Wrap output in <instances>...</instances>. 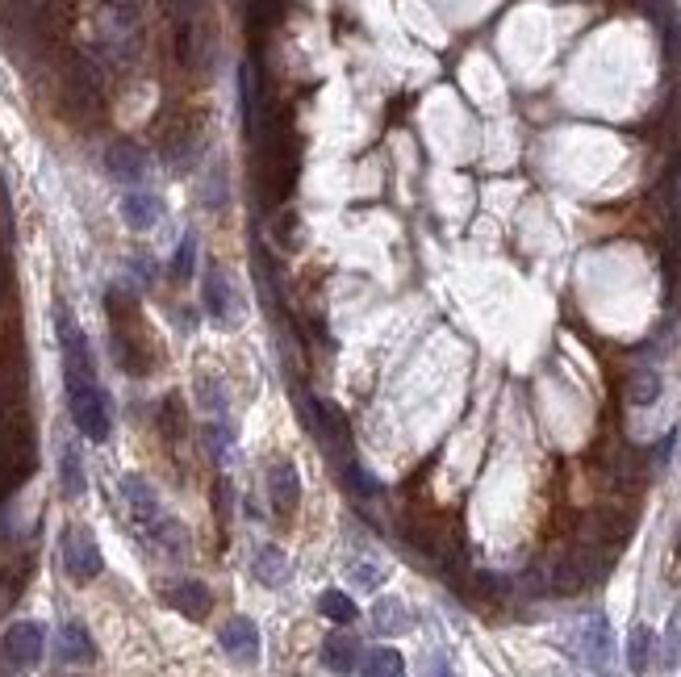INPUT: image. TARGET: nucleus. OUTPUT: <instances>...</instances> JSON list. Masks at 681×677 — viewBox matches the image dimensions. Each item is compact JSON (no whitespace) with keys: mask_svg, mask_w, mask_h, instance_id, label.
<instances>
[{"mask_svg":"<svg viewBox=\"0 0 681 677\" xmlns=\"http://www.w3.org/2000/svg\"><path fill=\"white\" fill-rule=\"evenodd\" d=\"M55 331H59V352H63V385H67V406L84 439L105 443L113 431V410L109 398L97 381V364H92V347L88 335L76 326V318L67 314V306L55 310Z\"/></svg>","mask_w":681,"mask_h":677,"instance_id":"1","label":"nucleus"},{"mask_svg":"<svg viewBox=\"0 0 681 677\" xmlns=\"http://www.w3.org/2000/svg\"><path fill=\"white\" fill-rule=\"evenodd\" d=\"M109 306V322H113V352H117V364H122L130 377H147L151 372V343L143 335V322H138V306L130 293H109L105 297Z\"/></svg>","mask_w":681,"mask_h":677,"instance_id":"2","label":"nucleus"},{"mask_svg":"<svg viewBox=\"0 0 681 677\" xmlns=\"http://www.w3.org/2000/svg\"><path fill=\"white\" fill-rule=\"evenodd\" d=\"M122 498H126V506H130L134 523L147 531V540H155L159 548H168V552H184V531H180V523L159 506L155 489H151L143 477H138V473H126V477H122Z\"/></svg>","mask_w":681,"mask_h":677,"instance_id":"3","label":"nucleus"},{"mask_svg":"<svg viewBox=\"0 0 681 677\" xmlns=\"http://www.w3.org/2000/svg\"><path fill=\"white\" fill-rule=\"evenodd\" d=\"M63 569L72 581H92L101 577L105 560H101V544L88 527H67L63 531Z\"/></svg>","mask_w":681,"mask_h":677,"instance_id":"4","label":"nucleus"},{"mask_svg":"<svg viewBox=\"0 0 681 677\" xmlns=\"http://www.w3.org/2000/svg\"><path fill=\"white\" fill-rule=\"evenodd\" d=\"M310 414H314V431L322 439V448L335 456V464L351 460V427H347V414L339 406H331L326 398H310Z\"/></svg>","mask_w":681,"mask_h":677,"instance_id":"5","label":"nucleus"},{"mask_svg":"<svg viewBox=\"0 0 681 677\" xmlns=\"http://www.w3.org/2000/svg\"><path fill=\"white\" fill-rule=\"evenodd\" d=\"M573 652L590 665V669H606V661L615 657V636H610L606 615H585L573 632Z\"/></svg>","mask_w":681,"mask_h":677,"instance_id":"6","label":"nucleus"},{"mask_svg":"<svg viewBox=\"0 0 681 677\" xmlns=\"http://www.w3.org/2000/svg\"><path fill=\"white\" fill-rule=\"evenodd\" d=\"M42 644H46L42 623L21 619V623H13L9 632H5V640H0V652H5V665H9V669H30V665L42 661Z\"/></svg>","mask_w":681,"mask_h":677,"instance_id":"7","label":"nucleus"},{"mask_svg":"<svg viewBox=\"0 0 681 677\" xmlns=\"http://www.w3.org/2000/svg\"><path fill=\"white\" fill-rule=\"evenodd\" d=\"M205 310L218 326H239L243 322V301H239V293H234L230 276L222 268L205 272Z\"/></svg>","mask_w":681,"mask_h":677,"instance_id":"8","label":"nucleus"},{"mask_svg":"<svg viewBox=\"0 0 681 677\" xmlns=\"http://www.w3.org/2000/svg\"><path fill=\"white\" fill-rule=\"evenodd\" d=\"M268 494H272L276 515H297V506H301V473H297L293 460H272L268 464Z\"/></svg>","mask_w":681,"mask_h":677,"instance_id":"9","label":"nucleus"},{"mask_svg":"<svg viewBox=\"0 0 681 677\" xmlns=\"http://www.w3.org/2000/svg\"><path fill=\"white\" fill-rule=\"evenodd\" d=\"M218 644H222L226 657L243 661V665H255V661H260V632H255V623L243 619V615H234V619L222 627V632H218Z\"/></svg>","mask_w":681,"mask_h":677,"instance_id":"10","label":"nucleus"},{"mask_svg":"<svg viewBox=\"0 0 681 677\" xmlns=\"http://www.w3.org/2000/svg\"><path fill=\"white\" fill-rule=\"evenodd\" d=\"M105 168H109L113 180H122V184H143L147 180V155L138 151L134 143H113L105 151Z\"/></svg>","mask_w":681,"mask_h":677,"instance_id":"11","label":"nucleus"},{"mask_svg":"<svg viewBox=\"0 0 681 677\" xmlns=\"http://www.w3.org/2000/svg\"><path fill=\"white\" fill-rule=\"evenodd\" d=\"M251 573H255V581H260V586L280 590V586L289 581V556L280 552L276 544H264L260 552L251 556Z\"/></svg>","mask_w":681,"mask_h":677,"instance_id":"12","label":"nucleus"},{"mask_svg":"<svg viewBox=\"0 0 681 677\" xmlns=\"http://www.w3.org/2000/svg\"><path fill=\"white\" fill-rule=\"evenodd\" d=\"M360 652H364V648H360L356 636L335 632V636L322 640V665L335 669V673H351V669H360Z\"/></svg>","mask_w":681,"mask_h":677,"instance_id":"13","label":"nucleus"},{"mask_svg":"<svg viewBox=\"0 0 681 677\" xmlns=\"http://www.w3.org/2000/svg\"><path fill=\"white\" fill-rule=\"evenodd\" d=\"M122 218L130 230H151L159 218H163V205L155 193H143V189H130L122 197Z\"/></svg>","mask_w":681,"mask_h":677,"instance_id":"14","label":"nucleus"},{"mask_svg":"<svg viewBox=\"0 0 681 677\" xmlns=\"http://www.w3.org/2000/svg\"><path fill=\"white\" fill-rule=\"evenodd\" d=\"M59 657L63 661H97V644H92V636H88V627L84 623H76V619H67L63 627H59Z\"/></svg>","mask_w":681,"mask_h":677,"instance_id":"15","label":"nucleus"},{"mask_svg":"<svg viewBox=\"0 0 681 677\" xmlns=\"http://www.w3.org/2000/svg\"><path fill=\"white\" fill-rule=\"evenodd\" d=\"M372 623H377V632H385V636H402V632H410L414 615L402 598H377V606H372Z\"/></svg>","mask_w":681,"mask_h":677,"instance_id":"16","label":"nucleus"},{"mask_svg":"<svg viewBox=\"0 0 681 677\" xmlns=\"http://www.w3.org/2000/svg\"><path fill=\"white\" fill-rule=\"evenodd\" d=\"M172 606L184 619H205L209 606H214V594H209L201 581H180V586H172Z\"/></svg>","mask_w":681,"mask_h":677,"instance_id":"17","label":"nucleus"},{"mask_svg":"<svg viewBox=\"0 0 681 677\" xmlns=\"http://www.w3.org/2000/svg\"><path fill=\"white\" fill-rule=\"evenodd\" d=\"M59 485H63V494H67V498H80L84 489H88L84 460H80V452L72 448V443H67L63 456H59Z\"/></svg>","mask_w":681,"mask_h":677,"instance_id":"18","label":"nucleus"},{"mask_svg":"<svg viewBox=\"0 0 681 677\" xmlns=\"http://www.w3.org/2000/svg\"><path fill=\"white\" fill-rule=\"evenodd\" d=\"M656 398H661V372L656 368H636L627 381V402L631 406H652Z\"/></svg>","mask_w":681,"mask_h":677,"instance_id":"19","label":"nucleus"},{"mask_svg":"<svg viewBox=\"0 0 681 677\" xmlns=\"http://www.w3.org/2000/svg\"><path fill=\"white\" fill-rule=\"evenodd\" d=\"M406 669V661H402V652H393V648H372V652H360V673H372V677H397Z\"/></svg>","mask_w":681,"mask_h":677,"instance_id":"20","label":"nucleus"},{"mask_svg":"<svg viewBox=\"0 0 681 677\" xmlns=\"http://www.w3.org/2000/svg\"><path fill=\"white\" fill-rule=\"evenodd\" d=\"M652 644H656V636H652V627H636L631 632V640H627V665L636 669V673H644L648 665H652Z\"/></svg>","mask_w":681,"mask_h":677,"instance_id":"21","label":"nucleus"},{"mask_svg":"<svg viewBox=\"0 0 681 677\" xmlns=\"http://www.w3.org/2000/svg\"><path fill=\"white\" fill-rule=\"evenodd\" d=\"M318 606H322V615L331 619V623H356V602H351L343 590H326L322 598H318Z\"/></svg>","mask_w":681,"mask_h":677,"instance_id":"22","label":"nucleus"},{"mask_svg":"<svg viewBox=\"0 0 681 677\" xmlns=\"http://www.w3.org/2000/svg\"><path fill=\"white\" fill-rule=\"evenodd\" d=\"M193 264H197V235H184L176 260H172V276H176V280H189V276H193Z\"/></svg>","mask_w":681,"mask_h":677,"instance_id":"23","label":"nucleus"},{"mask_svg":"<svg viewBox=\"0 0 681 677\" xmlns=\"http://www.w3.org/2000/svg\"><path fill=\"white\" fill-rule=\"evenodd\" d=\"M218 389H222L218 381H205V377H201V402L214 410L218 418H226V393H218Z\"/></svg>","mask_w":681,"mask_h":677,"instance_id":"24","label":"nucleus"},{"mask_svg":"<svg viewBox=\"0 0 681 677\" xmlns=\"http://www.w3.org/2000/svg\"><path fill=\"white\" fill-rule=\"evenodd\" d=\"M351 581H356V586H381L385 581V569H377V565H351Z\"/></svg>","mask_w":681,"mask_h":677,"instance_id":"25","label":"nucleus"},{"mask_svg":"<svg viewBox=\"0 0 681 677\" xmlns=\"http://www.w3.org/2000/svg\"><path fill=\"white\" fill-rule=\"evenodd\" d=\"M5 289H9V264H5V255H0V301H5Z\"/></svg>","mask_w":681,"mask_h":677,"instance_id":"26","label":"nucleus"}]
</instances>
